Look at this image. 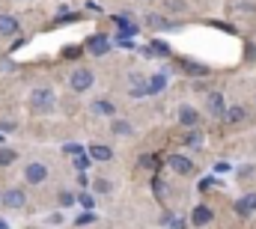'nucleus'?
I'll return each mask as SVG.
<instances>
[{"instance_id":"20e7f679","label":"nucleus","mask_w":256,"mask_h":229,"mask_svg":"<svg viewBox=\"0 0 256 229\" xmlns=\"http://www.w3.org/2000/svg\"><path fill=\"white\" fill-rule=\"evenodd\" d=\"M24 179H27V185H42V182L48 179V167H45V164H39V161H33V164H27Z\"/></svg>"},{"instance_id":"473e14b6","label":"nucleus","mask_w":256,"mask_h":229,"mask_svg":"<svg viewBox=\"0 0 256 229\" xmlns=\"http://www.w3.org/2000/svg\"><path fill=\"white\" fill-rule=\"evenodd\" d=\"M0 143H3V137H0Z\"/></svg>"},{"instance_id":"7c9ffc66","label":"nucleus","mask_w":256,"mask_h":229,"mask_svg":"<svg viewBox=\"0 0 256 229\" xmlns=\"http://www.w3.org/2000/svg\"><path fill=\"white\" fill-rule=\"evenodd\" d=\"M81 206H86V209H89V206H92V197H89V194H81Z\"/></svg>"},{"instance_id":"39448f33","label":"nucleus","mask_w":256,"mask_h":229,"mask_svg":"<svg viewBox=\"0 0 256 229\" xmlns=\"http://www.w3.org/2000/svg\"><path fill=\"white\" fill-rule=\"evenodd\" d=\"M212 221H215V212H212L206 203H200V206L191 209V224H194V227H209Z\"/></svg>"},{"instance_id":"423d86ee","label":"nucleus","mask_w":256,"mask_h":229,"mask_svg":"<svg viewBox=\"0 0 256 229\" xmlns=\"http://www.w3.org/2000/svg\"><path fill=\"white\" fill-rule=\"evenodd\" d=\"M3 206L12 209V212H15V209H24V206H27V194H24L21 188H9V191L3 194Z\"/></svg>"},{"instance_id":"c756f323","label":"nucleus","mask_w":256,"mask_h":229,"mask_svg":"<svg viewBox=\"0 0 256 229\" xmlns=\"http://www.w3.org/2000/svg\"><path fill=\"white\" fill-rule=\"evenodd\" d=\"M92 221H95V215H81V218H78V227H81V224H92Z\"/></svg>"},{"instance_id":"b1692460","label":"nucleus","mask_w":256,"mask_h":229,"mask_svg":"<svg viewBox=\"0 0 256 229\" xmlns=\"http://www.w3.org/2000/svg\"><path fill=\"white\" fill-rule=\"evenodd\" d=\"M137 164H140L143 170H155V167H158V158H155V155H140Z\"/></svg>"},{"instance_id":"dca6fc26","label":"nucleus","mask_w":256,"mask_h":229,"mask_svg":"<svg viewBox=\"0 0 256 229\" xmlns=\"http://www.w3.org/2000/svg\"><path fill=\"white\" fill-rule=\"evenodd\" d=\"M146 54H149V57H152V54H155V57H170V48H167V42L155 39V42H152V45L146 48Z\"/></svg>"},{"instance_id":"4468645a","label":"nucleus","mask_w":256,"mask_h":229,"mask_svg":"<svg viewBox=\"0 0 256 229\" xmlns=\"http://www.w3.org/2000/svg\"><path fill=\"white\" fill-rule=\"evenodd\" d=\"M18 33V21L12 15H0V36H15Z\"/></svg>"},{"instance_id":"6ab92c4d","label":"nucleus","mask_w":256,"mask_h":229,"mask_svg":"<svg viewBox=\"0 0 256 229\" xmlns=\"http://www.w3.org/2000/svg\"><path fill=\"white\" fill-rule=\"evenodd\" d=\"M182 66H185V72H188V75H209V66H203V63H194V60H185Z\"/></svg>"},{"instance_id":"2f4dec72","label":"nucleus","mask_w":256,"mask_h":229,"mask_svg":"<svg viewBox=\"0 0 256 229\" xmlns=\"http://www.w3.org/2000/svg\"><path fill=\"white\" fill-rule=\"evenodd\" d=\"M0 229H9V227H6V224H0Z\"/></svg>"},{"instance_id":"0eeeda50","label":"nucleus","mask_w":256,"mask_h":229,"mask_svg":"<svg viewBox=\"0 0 256 229\" xmlns=\"http://www.w3.org/2000/svg\"><path fill=\"white\" fill-rule=\"evenodd\" d=\"M86 51H89V54H95V57H101V54H107V51H110V39H107V36H101V33H95V36H89V39H86Z\"/></svg>"},{"instance_id":"7ed1b4c3","label":"nucleus","mask_w":256,"mask_h":229,"mask_svg":"<svg viewBox=\"0 0 256 229\" xmlns=\"http://www.w3.org/2000/svg\"><path fill=\"white\" fill-rule=\"evenodd\" d=\"M206 107H209V113L212 116H218V119H224L227 116V101H224V92H218V89H209L206 92Z\"/></svg>"},{"instance_id":"f3484780","label":"nucleus","mask_w":256,"mask_h":229,"mask_svg":"<svg viewBox=\"0 0 256 229\" xmlns=\"http://www.w3.org/2000/svg\"><path fill=\"white\" fill-rule=\"evenodd\" d=\"M167 86V75H152L149 77V95H158Z\"/></svg>"},{"instance_id":"f03ea898","label":"nucleus","mask_w":256,"mask_h":229,"mask_svg":"<svg viewBox=\"0 0 256 229\" xmlns=\"http://www.w3.org/2000/svg\"><path fill=\"white\" fill-rule=\"evenodd\" d=\"M92 80H95V75H92V69H86V66H78V69L69 75L72 92H86V89L92 86Z\"/></svg>"},{"instance_id":"aec40b11","label":"nucleus","mask_w":256,"mask_h":229,"mask_svg":"<svg viewBox=\"0 0 256 229\" xmlns=\"http://www.w3.org/2000/svg\"><path fill=\"white\" fill-rule=\"evenodd\" d=\"M242 119H245V107H239V104L230 107L227 116H224V122H230V125H236V122H242Z\"/></svg>"},{"instance_id":"cd10ccee","label":"nucleus","mask_w":256,"mask_h":229,"mask_svg":"<svg viewBox=\"0 0 256 229\" xmlns=\"http://www.w3.org/2000/svg\"><path fill=\"white\" fill-rule=\"evenodd\" d=\"M170 229H188V224L182 218H176V221H170Z\"/></svg>"},{"instance_id":"9b49d317","label":"nucleus","mask_w":256,"mask_h":229,"mask_svg":"<svg viewBox=\"0 0 256 229\" xmlns=\"http://www.w3.org/2000/svg\"><path fill=\"white\" fill-rule=\"evenodd\" d=\"M170 167H173L176 173H182V176H191V173H194V164H191V158H185V155H173V158H170Z\"/></svg>"},{"instance_id":"4be33fe9","label":"nucleus","mask_w":256,"mask_h":229,"mask_svg":"<svg viewBox=\"0 0 256 229\" xmlns=\"http://www.w3.org/2000/svg\"><path fill=\"white\" fill-rule=\"evenodd\" d=\"M182 143H185V146H200V143H203V131H197V128H194V131H188Z\"/></svg>"},{"instance_id":"6e6552de","label":"nucleus","mask_w":256,"mask_h":229,"mask_svg":"<svg viewBox=\"0 0 256 229\" xmlns=\"http://www.w3.org/2000/svg\"><path fill=\"white\" fill-rule=\"evenodd\" d=\"M128 95H131V98L149 95V80H143L140 75H131V77H128Z\"/></svg>"},{"instance_id":"bb28decb","label":"nucleus","mask_w":256,"mask_h":229,"mask_svg":"<svg viewBox=\"0 0 256 229\" xmlns=\"http://www.w3.org/2000/svg\"><path fill=\"white\" fill-rule=\"evenodd\" d=\"M81 152H84V149H81V146H75V143H69V146H66V155H81Z\"/></svg>"},{"instance_id":"393cba45","label":"nucleus","mask_w":256,"mask_h":229,"mask_svg":"<svg viewBox=\"0 0 256 229\" xmlns=\"http://www.w3.org/2000/svg\"><path fill=\"white\" fill-rule=\"evenodd\" d=\"M113 134H131V125L125 119H113Z\"/></svg>"},{"instance_id":"a878e982","label":"nucleus","mask_w":256,"mask_h":229,"mask_svg":"<svg viewBox=\"0 0 256 229\" xmlns=\"http://www.w3.org/2000/svg\"><path fill=\"white\" fill-rule=\"evenodd\" d=\"M95 191H98V194H107V191H110V182H107V179H98V182H95Z\"/></svg>"},{"instance_id":"f257e3e1","label":"nucleus","mask_w":256,"mask_h":229,"mask_svg":"<svg viewBox=\"0 0 256 229\" xmlns=\"http://www.w3.org/2000/svg\"><path fill=\"white\" fill-rule=\"evenodd\" d=\"M54 104H57L54 89L42 86V89H33V92H30V107H33L36 113H51V110H54Z\"/></svg>"},{"instance_id":"2eb2a0df","label":"nucleus","mask_w":256,"mask_h":229,"mask_svg":"<svg viewBox=\"0 0 256 229\" xmlns=\"http://www.w3.org/2000/svg\"><path fill=\"white\" fill-rule=\"evenodd\" d=\"M113 21H116V27H119V36H128V39H131V36L137 33V27H134V24H128L131 18H125V15H116Z\"/></svg>"},{"instance_id":"c85d7f7f","label":"nucleus","mask_w":256,"mask_h":229,"mask_svg":"<svg viewBox=\"0 0 256 229\" xmlns=\"http://www.w3.org/2000/svg\"><path fill=\"white\" fill-rule=\"evenodd\" d=\"M78 54H81V48H66V51H63V57H69V60L78 57Z\"/></svg>"},{"instance_id":"9d476101","label":"nucleus","mask_w":256,"mask_h":229,"mask_svg":"<svg viewBox=\"0 0 256 229\" xmlns=\"http://www.w3.org/2000/svg\"><path fill=\"white\" fill-rule=\"evenodd\" d=\"M89 158H92V161H98V164H104V161H110V158H113V149H110V146H104V143H95V146H89Z\"/></svg>"},{"instance_id":"1a4fd4ad","label":"nucleus","mask_w":256,"mask_h":229,"mask_svg":"<svg viewBox=\"0 0 256 229\" xmlns=\"http://www.w3.org/2000/svg\"><path fill=\"white\" fill-rule=\"evenodd\" d=\"M179 122H182L185 128H197V125H200V110L191 107V104H182V107H179Z\"/></svg>"},{"instance_id":"f8f14e48","label":"nucleus","mask_w":256,"mask_h":229,"mask_svg":"<svg viewBox=\"0 0 256 229\" xmlns=\"http://www.w3.org/2000/svg\"><path fill=\"white\" fill-rule=\"evenodd\" d=\"M251 212H256V194H248V197H242L239 203H236V215H251Z\"/></svg>"},{"instance_id":"412c9836","label":"nucleus","mask_w":256,"mask_h":229,"mask_svg":"<svg viewBox=\"0 0 256 229\" xmlns=\"http://www.w3.org/2000/svg\"><path fill=\"white\" fill-rule=\"evenodd\" d=\"M72 158H75L72 164H75V170H78V173H84V170L89 167V161H92V158H89L86 152H81V155H72Z\"/></svg>"},{"instance_id":"ddd939ff","label":"nucleus","mask_w":256,"mask_h":229,"mask_svg":"<svg viewBox=\"0 0 256 229\" xmlns=\"http://www.w3.org/2000/svg\"><path fill=\"white\" fill-rule=\"evenodd\" d=\"M95 116H113L116 113V107L110 104V101H104V98H98V101H92V107H89Z\"/></svg>"},{"instance_id":"a211bd4d","label":"nucleus","mask_w":256,"mask_h":229,"mask_svg":"<svg viewBox=\"0 0 256 229\" xmlns=\"http://www.w3.org/2000/svg\"><path fill=\"white\" fill-rule=\"evenodd\" d=\"M15 161H18V152L9 149V146H0V167H9V164H15Z\"/></svg>"},{"instance_id":"5701e85b","label":"nucleus","mask_w":256,"mask_h":229,"mask_svg":"<svg viewBox=\"0 0 256 229\" xmlns=\"http://www.w3.org/2000/svg\"><path fill=\"white\" fill-rule=\"evenodd\" d=\"M146 21H149V27H155V30H170V27H173V24H167L161 15H149Z\"/></svg>"}]
</instances>
